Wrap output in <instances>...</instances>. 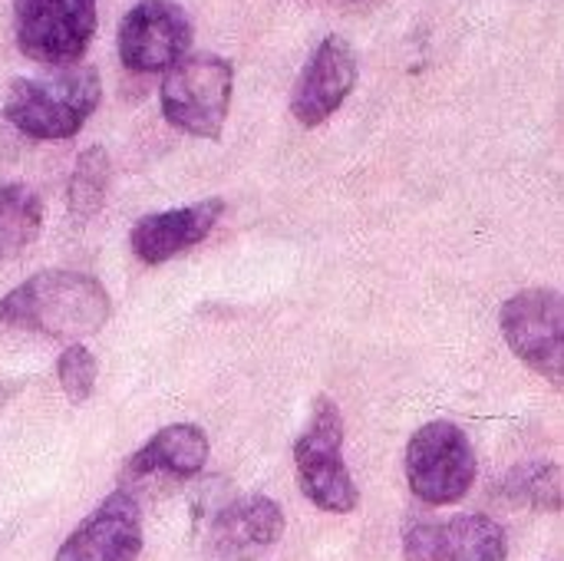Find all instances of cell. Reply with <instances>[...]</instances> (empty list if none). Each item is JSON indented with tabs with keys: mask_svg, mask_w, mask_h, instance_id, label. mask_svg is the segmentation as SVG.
<instances>
[{
	"mask_svg": "<svg viewBox=\"0 0 564 561\" xmlns=\"http://www.w3.org/2000/svg\"><path fill=\"white\" fill-rule=\"evenodd\" d=\"M519 479H509L512 489V503H529L535 509H562V473L558 466L539 463V466H525L516 473Z\"/></svg>",
	"mask_w": 564,
	"mask_h": 561,
	"instance_id": "obj_17",
	"label": "cell"
},
{
	"mask_svg": "<svg viewBox=\"0 0 564 561\" xmlns=\"http://www.w3.org/2000/svg\"><path fill=\"white\" fill-rule=\"evenodd\" d=\"M284 536V513L268 496H245L228 503L212 526V549L221 559L248 561Z\"/></svg>",
	"mask_w": 564,
	"mask_h": 561,
	"instance_id": "obj_12",
	"label": "cell"
},
{
	"mask_svg": "<svg viewBox=\"0 0 564 561\" xmlns=\"http://www.w3.org/2000/svg\"><path fill=\"white\" fill-rule=\"evenodd\" d=\"M109 179H112V165L102 145H89L79 152L73 175H69V212L76 218H93L102 205H106V192H109Z\"/></svg>",
	"mask_w": 564,
	"mask_h": 561,
	"instance_id": "obj_16",
	"label": "cell"
},
{
	"mask_svg": "<svg viewBox=\"0 0 564 561\" xmlns=\"http://www.w3.org/2000/svg\"><path fill=\"white\" fill-rule=\"evenodd\" d=\"M297 486L321 513L347 516L357 509L360 493L344 460V413L330 397H317L301 440L294 443Z\"/></svg>",
	"mask_w": 564,
	"mask_h": 561,
	"instance_id": "obj_4",
	"label": "cell"
},
{
	"mask_svg": "<svg viewBox=\"0 0 564 561\" xmlns=\"http://www.w3.org/2000/svg\"><path fill=\"white\" fill-rule=\"evenodd\" d=\"M112 301L99 278L73 268H50L0 298V324L53 341L79 344L106 327Z\"/></svg>",
	"mask_w": 564,
	"mask_h": 561,
	"instance_id": "obj_1",
	"label": "cell"
},
{
	"mask_svg": "<svg viewBox=\"0 0 564 561\" xmlns=\"http://www.w3.org/2000/svg\"><path fill=\"white\" fill-rule=\"evenodd\" d=\"M499 327L512 354L562 387L564 374V301L558 291L532 288L512 294L499 311Z\"/></svg>",
	"mask_w": 564,
	"mask_h": 561,
	"instance_id": "obj_7",
	"label": "cell"
},
{
	"mask_svg": "<svg viewBox=\"0 0 564 561\" xmlns=\"http://www.w3.org/2000/svg\"><path fill=\"white\" fill-rule=\"evenodd\" d=\"M509 539L502 526L482 513L456 516L443 526V561H506Z\"/></svg>",
	"mask_w": 564,
	"mask_h": 561,
	"instance_id": "obj_15",
	"label": "cell"
},
{
	"mask_svg": "<svg viewBox=\"0 0 564 561\" xmlns=\"http://www.w3.org/2000/svg\"><path fill=\"white\" fill-rule=\"evenodd\" d=\"M221 215H225L221 198H205V202H192L182 208L142 215L129 231V248L142 265H152V268L165 265L169 258L205 241Z\"/></svg>",
	"mask_w": 564,
	"mask_h": 561,
	"instance_id": "obj_11",
	"label": "cell"
},
{
	"mask_svg": "<svg viewBox=\"0 0 564 561\" xmlns=\"http://www.w3.org/2000/svg\"><path fill=\"white\" fill-rule=\"evenodd\" d=\"M96 33V0H13V36L43 66H73Z\"/></svg>",
	"mask_w": 564,
	"mask_h": 561,
	"instance_id": "obj_6",
	"label": "cell"
},
{
	"mask_svg": "<svg viewBox=\"0 0 564 561\" xmlns=\"http://www.w3.org/2000/svg\"><path fill=\"white\" fill-rule=\"evenodd\" d=\"M403 561H443V526L416 522L403 536Z\"/></svg>",
	"mask_w": 564,
	"mask_h": 561,
	"instance_id": "obj_19",
	"label": "cell"
},
{
	"mask_svg": "<svg viewBox=\"0 0 564 561\" xmlns=\"http://www.w3.org/2000/svg\"><path fill=\"white\" fill-rule=\"evenodd\" d=\"M119 60L132 73H165L192 46V20L175 0H139L119 23Z\"/></svg>",
	"mask_w": 564,
	"mask_h": 561,
	"instance_id": "obj_8",
	"label": "cell"
},
{
	"mask_svg": "<svg viewBox=\"0 0 564 561\" xmlns=\"http://www.w3.org/2000/svg\"><path fill=\"white\" fill-rule=\"evenodd\" d=\"M139 552L142 509L129 493H112L66 536L53 561H135Z\"/></svg>",
	"mask_w": 564,
	"mask_h": 561,
	"instance_id": "obj_10",
	"label": "cell"
},
{
	"mask_svg": "<svg viewBox=\"0 0 564 561\" xmlns=\"http://www.w3.org/2000/svg\"><path fill=\"white\" fill-rule=\"evenodd\" d=\"M43 228V202L20 182H0V261L20 258Z\"/></svg>",
	"mask_w": 564,
	"mask_h": 561,
	"instance_id": "obj_14",
	"label": "cell"
},
{
	"mask_svg": "<svg viewBox=\"0 0 564 561\" xmlns=\"http://www.w3.org/2000/svg\"><path fill=\"white\" fill-rule=\"evenodd\" d=\"M96 374H99L96 357H93V350L83 347V344H69V347L59 354V360H56V380H59L66 400L76 403V407L86 403V400L93 397V390H96Z\"/></svg>",
	"mask_w": 564,
	"mask_h": 561,
	"instance_id": "obj_18",
	"label": "cell"
},
{
	"mask_svg": "<svg viewBox=\"0 0 564 561\" xmlns=\"http://www.w3.org/2000/svg\"><path fill=\"white\" fill-rule=\"evenodd\" d=\"M357 56L344 36H324L291 89V116L304 129L324 126L357 86Z\"/></svg>",
	"mask_w": 564,
	"mask_h": 561,
	"instance_id": "obj_9",
	"label": "cell"
},
{
	"mask_svg": "<svg viewBox=\"0 0 564 561\" xmlns=\"http://www.w3.org/2000/svg\"><path fill=\"white\" fill-rule=\"evenodd\" d=\"M102 79L93 66H53L43 76H20L3 99V119L26 139L63 142L73 139L99 109Z\"/></svg>",
	"mask_w": 564,
	"mask_h": 561,
	"instance_id": "obj_2",
	"label": "cell"
},
{
	"mask_svg": "<svg viewBox=\"0 0 564 561\" xmlns=\"http://www.w3.org/2000/svg\"><path fill=\"white\" fill-rule=\"evenodd\" d=\"M208 436L195 423H172L159 430L139 453L129 460V476H172V479H192L208 463Z\"/></svg>",
	"mask_w": 564,
	"mask_h": 561,
	"instance_id": "obj_13",
	"label": "cell"
},
{
	"mask_svg": "<svg viewBox=\"0 0 564 561\" xmlns=\"http://www.w3.org/2000/svg\"><path fill=\"white\" fill-rule=\"evenodd\" d=\"M476 450L463 427L433 420L420 427L406 446L410 493L426 506H453L476 483Z\"/></svg>",
	"mask_w": 564,
	"mask_h": 561,
	"instance_id": "obj_5",
	"label": "cell"
},
{
	"mask_svg": "<svg viewBox=\"0 0 564 561\" xmlns=\"http://www.w3.org/2000/svg\"><path fill=\"white\" fill-rule=\"evenodd\" d=\"M235 96V66L218 53L182 56L159 86V106L172 129L192 139H218Z\"/></svg>",
	"mask_w": 564,
	"mask_h": 561,
	"instance_id": "obj_3",
	"label": "cell"
}]
</instances>
